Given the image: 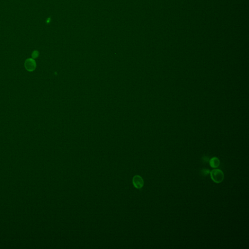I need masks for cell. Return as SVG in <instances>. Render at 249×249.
I'll list each match as a JSON object with an SVG mask.
<instances>
[{
  "mask_svg": "<svg viewBox=\"0 0 249 249\" xmlns=\"http://www.w3.org/2000/svg\"><path fill=\"white\" fill-rule=\"evenodd\" d=\"M210 176L212 180L216 183H221L224 178V172L219 169L212 170L210 172Z\"/></svg>",
  "mask_w": 249,
  "mask_h": 249,
  "instance_id": "obj_1",
  "label": "cell"
},
{
  "mask_svg": "<svg viewBox=\"0 0 249 249\" xmlns=\"http://www.w3.org/2000/svg\"><path fill=\"white\" fill-rule=\"evenodd\" d=\"M132 183L135 187L138 189H141L144 185L143 179L139 175L134 176L132 179Z\"/></svg>",
  "mask_w": 249,
  "mask_h": 249,
  "instance_id": "obj_2",
  "label": "cell"
},
{
  "mask_svg": "<svg viewBox=\"0 0 249 249\" xmlns=\"http://www.w3.org/2000/svg\"><path fill=\"white\" fill-rule=\"evenodd\" d=\"M25 67L28 71H33L36 68V62L32 59H28L25 62Z\"/></svg>",
  "mask_w": 249,
  "mask_h": 249,
  "instance_id": "obj_3",
  "label": "cell"
},
{
  "mask_svg": "<svg viewBox=\"0 0 249 249\" xmlns=\"http://www.w3.org/2000/svg\"><path fill=\"white\" fill-rule=\"evenodd\" d=\"M209 164L212 168H216L220 165V161L218 158L214 157L211 158L209 161Z\"/></svg>",
  "mask_w": 249,
  "mask_h": 249,
  "instance_id": "obj_4",
  "label": "cell"
}]
</instances>
